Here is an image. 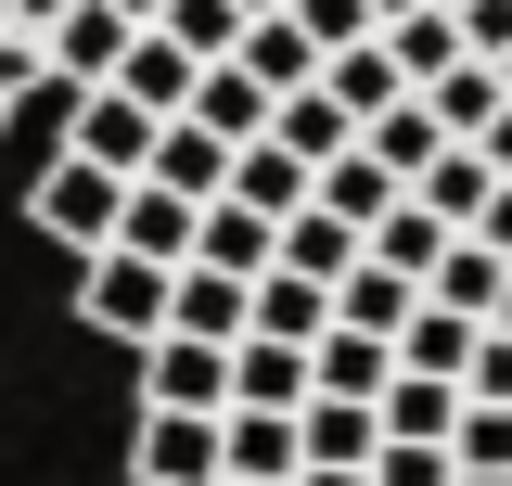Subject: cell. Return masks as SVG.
<instances>
[{"instance_id":"cell-1","label":"cell","mask_w":512,"mask_h":486,"mask_svg":"<svg viewBox=\"0 0 512 486\" xmlns=\"http://www.w3.org/2000/svg\"><path fill=\"white\" fill-rule=\"evenodd\" d=\"M77 320H90V333H128V346H154V333H167V269H141V256H116V243H90V256H77Z\"/></svg>"},{"instance_id":"cell-2","label":"cell","mask_w":512,"mask_h":486,"mask_svg":"<svg viewBox=\"0 0 512 486\" xmlns=\"http://www.w3.org/2000/svg\"><path fill=\"white\" fill-rule=\"evenodd\" d=\"M141 410H192V423H218V410H231V346L154 333V346H141Z\"/></svg>"},{"instance_id":"cell-3","label":"cell","mask_w":512,"mask_h":486,"mask_svg":"<svg viewBox=\"0 0 512 486\" xmlns=\"http://www.w3.org/2000/svg\"><path fill=\"white\" fill-rule=\"evenodd\" d=\"M154 128H167V116H141L128 90H77L64 154H77V167H103V180H141V167H154Z\"/></svg>"},{"instance_id":"cell-4","label":"cell","mask_w":512,"mask_h":486,"mask_svg":"<svg viewBox=\"0 0 512 486\" xmlns=\"http://www.w3.org/2000/svg\"><path fill=\"white\" fill-rule=\"evenodd\" d=\"M295 474H308L295 410H218V486H295Z\"/></svg>"},{"instance_id":"cell-5","label":"cell","mask_w":512,"mask_h":486,"mask_svg":"<svg viewBox=\"0 0 512 486\" xmlns=\"http://www.w3.org/2000/svg\"><path fill=\"white\" fill-rule=\"evenodd\" d=\"M128 486H218V423L141 410V435H128Z\"/></svg>"},{"instance_id":"cell-6","label":"cell","mask_w":512,"mask_h":486,"mask_svg":"<svg viewBox=\"0 0 512 486\" xmlns=\"http://www.w3.org/2000/svg\"><path fill=\"white\" fill-rule=\"evenodd\" d=\"M192 231H205V205H180V192H154V180H128V205H116V256H141V269H180L192 256Z\"/></svg>"},{"instance_id":"cell-7","label":"cell","mask_w":512,"mask_h":486,"mask_svg":"<svg viewBox=\"0 0 512 486\" xmlns=\"http://www.w3.org/2000/svg\"><path fill=\"white\" fill-rule=\"evenodd\" d=\"M116 205H128V180H103V167H77V154H52V180H39V231H64L77 256L116 231Z\"/></svg>"},{"instance_id":"cell-8","label":"cell","mask_w":512,"mask_h":486,"mask_svg":"<svg viewBox=\"0 0 512 486\" xmlns=\"http://www.w3.org/2000/svg\"><path fill=\"white\" fill-rule=\"evenodd\" d=\"M192 77H205V64H192L167 26H141V39L116 52V77H103V90H128L141 116H192Z\"/></svg>"},{"instance_id":"cell-9","label":"cell","mask_w":512,"mask_h":486,"mask_svg":"<svg viewBox=\"0 0 512 486\" xmlns=\"http://www.w3.org/2000/svg\"><path fill=\"white\" fill-rule=\"evenodd\" d=\"M500 282H512V256H487L474 231H448V256L423 269V307H448V320H474V333H487V320H500Z\"/></svg>"},{"instance_id":"cell-10","label":"cell","mask_w":512,"mask_h":486,"mask_svg":"<svg viewBox=\"0 0 512 486\" xmlns=\"http://www.w3.org/2000/svg\"><path fill=\"white\" fill-rule=\"evenodd\" d=\"M167 333H192V346H244V282L231 269H167Z\"/></svg>"},{"instance_id":"cell-11","label":"cell","mask_w":512,"mask_h":486,"mask_svg":"<svg viewBox=\"0 0 512 486\" xmlns=\"http://www.w3.org/2000/svg\"><path fill=\"white\" fill-rule=\"evenodd\" d=\"M128 39H141L128 13H103V0H64V26H52V77H64V90H103Z\"/></svg>"},{"instance_id":"cell-12","label":"cell","mask_w":512,"mask_h":486,"mask_svg":"<svg viewBox=\"0 0 512 486\" xmlns=\"http://www.w3.org/2000/svg\"><path fill=\"white\" fill-rule=\"evenodd\" d=\"M308 90H320V103H333L346 128H372L384 103H410V77H397V52H384V39H359V52H333V64L308 77Z\"/></svg>"},{"instance_id":"cell-13","label":"cell","mask_w":512,"mask_h":486,"mask_svg":"<svg viewBox=\"0 0 512 486\" xmlns=\"http://www.w3.org/2000/svg\"><path fill=\"white\" fill-rule=\"evenodd\" d=\"M52 26H64V0H0V116L26 90H52Z\"/></svg>"},{"instance_id":"cell-14","label":"cell","mask_w":512,"mask_h":486,"mask_svg":"<svg viewBox=\"0 0 512 486\" xmlns=\"http://www.w3.org/2000/svg\"><path fill=\"white\" fill-rule=\"evenodd\" d=\"M231 64H244V77L269 90V103H295V90L320 77V52H308V26H295V13H256L244 39H231Z\"/></svg>"},{"instance_id":"cell-15","label":"cell","mask_w":512,"mask_h":486,"mask_svg":"<svg viewBox=\"0 0 512 486\" xmlns=\"http://www.w3.org/2000/svg\"><path fill=\"white\" fill-rule=\"evenodd\" d=\"M410 307H423V282H397V269H372V256H359V269L333 282V333H372V346H397V333H410Z\"/></svg>"},{"instance_id":"cell-16","label":"cell","mask_w":512,"mask_h":486,"mask_svg":"<svg viewBox=\"0 0 512 486\" xmlns=\"http://www.w3.org/2000/svg\"><path fill=\"white\" fill-rule=\"evenodd\" d=\"M154 192H180V205H218V180H231V141H205L192 116H167L154 128V167H141Z\"/></svg>"},{"instance_id":"cell-17","label":"cell","mask_w":512,"mask_h":486,"mask_svg":"<svg viewBox=\"0 0 512 486\" xmlns=\"http://www.w3.org/2000/svg\"><path fill=\"white\" fill-rule=\"evenodd\" d=\"M308 205H320V218H346V231L372 243L384 218H397V180H384L372 154H359V141H346V154H333V167H320V180H308Z\"/></svg>"},{"instance_id":"cell-18","label":"cell","mask_w":512,"mask_h":486,"mask_svg":"<svg viewBox=\"0 0 512 486\" xmlns=\"http://www.w3.org/2000/svg\"><path fill=\"white\" fill-rule=\"evenodd\" d=\"M231 410H308V346L244 333V346H231Z\"/></svg>"},{"instance_id":"cell-19","label":"cell","mask_w":512,"mask_h":486,"mask_svg":"<svg viewBox=\"0 0 512 486\" xmlns=\"http://www.w3.org/2000/svg\"><path fill=\"white\" fill-rule=\"evenodd\" d=\"M384 384H397V346H372V333H320L308 346V397H359L372 410Z\"/></svg>"},{"instance_id":"cell-20","label":"cell","mask_w":512,"mask_h":486,"mask_svg":"<svg viewBox=\"0 0 512 486\" xmlns=\"http://www.w3.org/2000/svg\"><path fill=\"white\" fill-rule=\"evenodd\" d=\"M192 128H205V141H231V154H244L256 128H269V90H256L244 64H205V77H192Z\"/></svg>"},{"instance_id":"cell-21","label":"cell","mask_w":512,"mask_h":486,"mask_svg":"<svg viewBox=\"0 0 512 486\" xmlns=\"http://www.w3.org/2000/svg\"><path fill=\"white\" fill-rule=\"evenodd\" d=\"M269 256H282V231H269V218H244V205L218 192V205H205V231H192V269H231V282H256Z\"/></svg>"},{"instance_id":"cell-22","label":"cell","mask_w":512,"mask_h":486,"mask_svg":"<svg viewBox=\"0 0 512 486\" xmlns=\"http://www.w3.org/2000/svg\"><path fill=\"white\" fill-rule=\"evenodd\" d=\"M487 154H474V141H448L436 167H423V180H410V205H423V218H436V231H474V205H487Z\"/></svg>"},{"instance_id":"cell-23","label":"cell","mask_w":512,"mask_h":486,"mask_svg":"<svg viewBox=\"0 0 512 486\" xmlns=\"http://www.w3.org/2000/svg\"><path fill=\"white\" fill-rule=\"evenodd\" d=\"M295 435H308V461H320V474H359V461L384 448V423L359 410V397H308V410H295Z\"/></svg>"},{"instance_id":"cell-24","label":"cell","mask_w":512,"mask_h":486,"mask_svg":"<svg viewBox=\"0 0 512 486\" xmlns=\"http://www.w3.org/2000/svg\"><path fill=\"white\" fill-rule=\"evenodd\" d=\"M500 103H512V90H500V64H474V52L448 64V77H423V116H436L448 141H474V128L500 116Z\"/></svg>"},{"instance_id":"cell-25","label":"cell","mask_w":512,"mask_h":486,"mask_svg":"<svg viewBox=\"0 0 512 486\" xmlns=\"http://www.w3.org/2000/svg\"><path fill=\"white\" fill-rule=\"evenodd\" d=\"M269 269H295V282H346V269H359V231H346V218H320V205H295Z\"/></svg>"},{"instance_id":"cell-26","label":"cell","mask_w":512,"mask_h":486,"mask_svg":"<svg viewBox=\"0 0 512 486\" xmlns=\"http://www.w3.org/2000/svg\"><path fill=\"white\" fill-rule=\"evenodd\" d=\"M372 423L384 435H410V448H448V423H461V384H423V371H397L372 397Z\"/></svg>"},{"instance_id":"cell-27","label":"cell","mask_w":512,"mask_h":486,"mask_svg":"<svg viewBox=\"0 0 512 486\" xmlns=\"http://www.w3.org/2000/svg\"><path fill=\"white\" fill-rule=\"evenodd\" d=\"M474 359V320H448V307H410V333H397V371H423V384H461Z\"/></svg>"},{"instance_id":"cell-28","label":"cell","mask_w":512,"mask_h":486,"mask_svg":"<svg viewBox=\"0 0 512 486\" xmlns=\"http://www.w3.org/2000/svg\"><path fill=\"white\" fill-rule=\"evenodd\" d=\"M359 256H372V269H397V282H423V269H436V256H448V231H436V218H423V205H410V192H397V218H384V231L359 243Z\"/></svg>"},{"instance_id":"cell-29","label":"cell","mask_w":512,"mask_h":486,"mask_svg":"<svg viewBox=\"0 0 512 486\" xmlns=\"http://www.w3.org/2000/svg\"><path fill=\"white\" fill-rule=\"evenodd\" d=\"M384 52H397V77H410V90H423V77H448V64H461L448 0H436V13H397V26H384Z\"/></svg>"},{"instance_id":"cell-30","label":"cell","mask_w":512,"mask_h":486,"mask_svg":"<svg viewBox=\"0 0 512 486\" xmlns=\"http://www.w3.org/2000/svg\"><path fill=\"white\" fill-rule=\"evenodd\" d=\"M269 141H282V154H308V167H333V154H346V141H359V128L333 116V103H320V90H295V103H269Z\"/></svg>"},{"instance_id":"cell-31","label":"cell","mask_w":512,"mask_h":486,"mask_svg":"<svg viewBox=\"0 0 512 486\" xmlns=\"http://www.w3.org/2000/svg\"><path fill=\"white\" fill-rule=\"evenodd\" d=\"M154 26H167V39H180L192 64H231V39H244V13H231V0H167Z\"/></svg>"},{"instance_id":"cell-32","label":"cell","mask_w":512,"mask_h":486,"mask_svg":"<svg viewBox=\"0 0 512 486\" xmlns=\"http://www.w3.org/2000/svg\"><path fill=\"white\" fill-rule=\"evenodd\" d=\"M448 461H461V474H512V410H474V397H461V423H448Z\"/></svg>"},{"instance_id":"cell-33","label":"cell","mask_w":512,"mask_h":486,"mask_svg":"<svg viewBox=\"0 0 512 486\" xmlns=\"http://www.w3.org/2000/svg\"><path fill=\"white\" fill-rule=\"evenodd\" d=\"M359 474H372V486H461V461H448V448H410V435H384Z\"/></svg>"},{"instance_id":"cell-34","label":"cell","mask_w":512,"mask_h":486,"mask_svg":"<svg viewBox=\"0 0 512 486\" xmlns=\"http://www.w3.org/2000/svg\"><path fill=\"white\" fill-rule=\"evenodd\" d=\"M282 13L308 26V52H320V64H333V52H359V39H372V13H359V0H282Z\"/></svg>"},{"instance_id":"cell-35","label":"cell","mask_w":512,"mask_h":486,"mask_svg":"<svg viewBox=\"0 0 512 486\" xmlns=\"http://www.w3.org/2000/svg\"><path fill=\"white\" fill-rule=\"evenodd\" d=\"M461 397H474V410H512V333H474V359H461Z\"/></svg>"},{"instance_id":"cell-36","label":"cell","mask_w":512,"mask_h":486,"mask_svg":"<svg viewBox=\"0 0 512 486\" xmlns=\"http://www.w3.org/2000/svg\"><path fill=\"white\" fill-rule=\"evenodd\" d=\"M448 26H461V52H474V64L512 52V0H448Z\"/></svg>"},{"instance_id":"cell-37","label":"cell","mask_w":512,"mask_h":486,"mask_svg":"<svg viewBox=\"0 0 512 486\" xmlns=\"http://www.w3.org/2000/svg\"><path fill=\"white\" fill-rule=\"evenodd\" d=\"M474 243H487V256H512V180L487 192V205H474Z\"/></svg>"},{"instance_id":"cell-38","label":"cell","mask_w":512,"mask_h":486,"mask_svg":"<svg viewBox=\"0 0 512 486\" xmlns=\"http://www.w3.org/2000/svg\"><path fill=\"white\" fill-rule=\"evenodd\" d=\"M474 154H487V180H512V103H500L487 128H474Z\"/></svg>"},{"instance_id":"cell-39","label":"cell","mask_w":512,"mask_h":486,"mask_svg":"<svg viewBox=\"0 0 512 486\" xmlns=\"http://www.w3.org/2000/svg\"><path fill=\"white\" fill-rule=\"evenodd\" d=\"M359 13H372V39H384V26H397V13H436V0H359Z\"/></svg>"},{"instance_id":"cell-40","label":"cell","mask_w":512,"mask_h":486,"mask_svg":"<svg viewBox=\"0 0 512 486\" xmlns=\"http://www.w3.org/2000/svg\"><path fill=\"white\" fill-rule=\"evenodd\" d=\"M103 13H128V26H154V13H167V0H103Z\"/></svg>"},{"instance_id":"cell-41","label":"cell","mask_w":512,"mask_h":486,"mask_svg":"<svg viewBox=\"0 0 512 486\" xmlns=\"http://www.w3.org/2000/svg\"><path fill=\"white\" fill-rule=\"evenodd\" d=\"M295 486H372V474H320V461H308V474H295Z\"/></svg>"},{"instance_id":"cell-42","label":"cell","mask_w":512,"mask_h":486,"mask_svg":"<svg viewBox=\"0 0 512 486\" xmlns=\"http://www.w3.org/2000/svg\"><path fill=\"white\" fill-rule=\"evenodd\" d=\"M231 13H244V26H256V13H282V0H231Z\"/></svg>"},{"instance_id":"cell-43","label":"cell","mask_w":512,"mask_h":486,"mask_svg":"<svg viewBox=\"0 0 512 486\" xmlns=\"http://www.w3.org/2000/svg\"><path fill=\"white\" fill-rule=\"evenodd\" d=\"M487 333H512V282H500V320H487Z\"/></svg>"},{"instance_id":"cell-44","label":"cell","mask_w":512,"mask_h":486,"mask_svg":"<svg viewBox=\"0 0 512 486\" xmlns=\"http://www.w3.org/2000/svg\"><path fill=\"white\" fill-rule=\"evenodd\" d=\"M461 486H512V474H461Z\"/></svg>"},{"instance_id":"cell-45","label":"cell","mask_w":512,"mask_h":486,"mask_svg":"<svg viewBox=\"0 0 512 486\" xmlns=\"http://www.w3.org/2000/svg\"><path fill=\"white\" fill-rule=\"evenodd\" d=\"M500 90H512V52H500Z\"/></svg>"}]
</instances>
